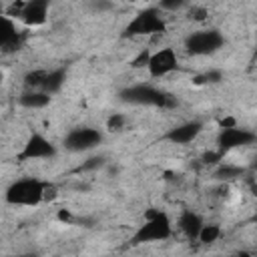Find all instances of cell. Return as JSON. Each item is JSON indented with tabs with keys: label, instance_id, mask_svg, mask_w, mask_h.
<instances>
[{
	"label": "cell",
	"instance_id": "1",
	"mask_svg": "<svg viewBox=\"0 0 257 257\" xmlns=\"http://www.w3.org/2000/svg\"><path fill=\"white\" fill-rule=\"evenodd\" d=\"M173 235V223L169 215L161 209H149L145 213L143 225L135 231L131 237V245H143V243H153V241H165Z\"/></svg>",
	"mask_w": 257,
	"mask_h": 257
},
{
	"label": "cell",
	"instance_id": "2",
	"mask_svg": "<svg viewBox=\"0 0 257 257\" xmlns=\"http://www.w3.org/2000/svg\"><path fill=\"white\" fill-rule=\"evenodd\" d=\"M118 98L128 104H145V106H157V108H175L177 98L157 86L151 84H133L118 92Z\"/></svg>",
	"mask_w": 257,
	"mask_h": 257
},
{
	"label": "cell",
	"instance_id": "3",
	"mask_svg": "<svg viewBox=\"0 0 257 257\" xmlns=\"http://www.w3.org/2000/svg\"><path fill=\"white\" fill-rule=\"evenodd\" d=\"M46 181H40L36 177H24L14 181L6 189V203L10 205H24V207H34L42 201H46V191H48Z\"/></svg>",
	"mask_w": 257,
	"mask_h": 257
},
{
	"label": "cell",
	"instance_id": "4",
	"mask_svg": "<svg viewBox=\"0 0 257 257\" xmlns=\"http://www.w3.org/2000/svg\"><path fill=\"white\" fill-rule=\"evenodd\" d=\"M167 30L165 20L161 18V12L157 8H145L137 12V16L122 28V38H135V36H151V34H163Z\"/></svg>",
	"mask_w": 257,
	"mask_h": 257
},
{
	"label": "cell",
	"instance_id": "5",
	"mask_svg": "<svg viewBox=\"0 0 257 257\" xmlns=\"http://www.w3.org/2000/svg\"><path fill=\"white\" fill-rule=\"evenodd\" d=\"M223 46H225V36L217 28L197 30L185 38V50H187V54H193V56L215 54Z\"/></svg>",
	"mask_w": 257,
	"mask_h": 257
},
{
	"label": "cell",
	"instance_id": "6",
	"mask_svg": "<svg viewBox=\"0 0 257 257\" xmlns=\"http://www.w3.org/2000/svg\"><path fill=\"white\" fill-rule=\"evenodd\" d=\"M100 141H102V133L98 128H92V126H76V128H72L64 137V149H68L72 153H80V151L94 149L96 145H100Z\"/></svg>",
	"mask_w": 257,
	"mask_h": 257
},
{
	"label": "cell",
	"instance_id": "7",
	"mask_svg": "<svg viewBox=\"0 0 257 257\" xmlns=\"http://www.w3.org/2000/svg\"><path fill=\"white\" fill-rule=\"evenodd\" d=\"M54 155H56V147L44 135L32 133L26 139L22 151L16 155V159L18 161H34V159H52Z\"/></svg>",
	"mask_w": 257,
	"mask_h": 257
},
{
	"label": "cell",
	"instance_id": "8",
	"mask_svg": "<svg viewBox=\"0 0 257 257\" xmlns=\"http://www.w3.org/2000/svg\"><path fill=\"white\" fill-rule=\"evenodd\" d=\"M255 139H257V135L251 133L249 128H241L237 124L235 126H225V128H221V133L217 137V149L225 155V153H229L237 147H247V145L255 143Z\"/></svg>",
	"mask_w": 257,
	"mask_h": 257
},
{
	"label": "cell",
	"instance_id": "9",
	"mask_svg": "<svg viewBox=\"0 0 257 257\" xmlns=\"http://www.w3.org/2000/svg\"><path fill=\"white\" fill-rule=\"evenodd\" d=\"M26 42V32L24 30H18L16 28V22L4 14L2 16V28H0V48L4 54H10V52H16L24 46Z\"/></svg>",
	"mask_w": 257,
	"mask_h": 257
},
{
	"label": "cell",
	"instance_id": "10",
	"mask_svg": "<svg viewBox=\"0 0 257 257\" xmlns=\"http://www.w3.org/2000/svg\"><path fill=\"white\" fill-rule=\"evenodd\" d=\"M177 66H179L177 52L173 48H161V50H157V52L151 54L149 64H147V70H149L151 76L161 78V76H167L173 70H177Z\"/></svg>",
	"mask_w": 257,
	"mask_h": 257
},
{
	"label": "cell",
	"instance_id": "11",
	"mask_svg": "<svg viewBox=\"0 0 257 257\" xmlns=\"http://www.w3.org/2000/svg\"><path fill=\"white\" fill-rule=\"evenodd\" d=\"M201 131H203L201 120H187V122H181V124L169 128L163 135V141H169L173 145H189L201 135Z\"/></svg>",
	"mask_w": 257,
	"mask_h": 257
},
{
	"label": "cell",
	"instance_id": "12",
	"mask_svg": "<svg viewBox=\"0 0 257 257\" xmlns=\"http://www.w3.org/2000/svg\"><path fill=\"white\" fill-rule=\"evenodd\" d=\"M48 8H50V0H26L18 18L26 26H42L48 18Z\"/></svg>",
	"mask_w": 257,
	"mask_h": 257
},
{
	"label": "cell",
	"instance_id": "13",
	"mask_svg": "<svg viewBox=\"0 0 257 257\" xmlns=\"http://www.w3.org/2000/svg\"><path fill=\"white\" fill-rule=\"evenodd\" d=\"M179 229L189 237V239H199V233H201V229H203V219H201V215L199 213H195V211H183L181 213V217H179Z\"/></svg>",
	"mask_w": 257,
	"mask_h": 257
},
{
	"label": "cell",
	"instance_id": "14",
	"mask_svg": "<svg viewBox=\"0 0 257 257\" xmlns=\"http://www.w3.org/2000/svg\"><path fill=\"white\" fill-rule=\"evenodd\" d=\"M18 102H20L24 108H44V106L50 102V94L44 92V90H40V88H26V90L20 94Z\"/></svg>",
	"mask_w": 257,
	"mask_h": 257
},
{
	"label": "cell",
	"instance_id": "15",
	"mask_svg": "<svg viewBox=\"0 0 257 257\" xmlns=\"http://www.w3.org/2000/svg\"><path fill=\"white\" fill-rule=\"evenodd\" d=\"M64 80H66V68H54V70H48V74H46L44 84H42L40 90H44V92H48V94H54V92H58V90L62 88Z\"/></svg>",
	"mask_w": 257,
	"mask_h": 257
},
{
	"label": "cell",
	"instance_id": "16",
	"mask_svg": "<svg viewBox=\"0 0 257 257\" xmlns=\"http://www.w3.org/2000/svg\"><path fill=\"white\" fill-rule=\"evenodd\" d=\"M219 237H221V227L219 225H213V223L211 225H203V229L199 233V241L205 243V245L215 243Z\"/></svg>",
	"mask_w": 257,
	"mask_h": 257
},
{
	"label": "cell",
	"instance_id": "17",
	"mask_svg": "<svg viewBox=\"0 0 257 257\" xmlns=\"http://www.w3.org/2000/svg\"><path fill=\"white\" fill-rule=\"evenodd\" d=\"M46 74H48V70H42V68H40V70H30V72L24 76L26 88H42Z\"/></svg>",
	"mask_w": 257,
	"mask_h": 257
},
{
	"label": "cell",
	"instance_id": "18",
	"mask_svg": "<svg viewBox=\"0 0 257 257\" xmlns=\"http://www.w3.org/2000/svg\"><path fill=\"white\" fill-rule=\"evenodd\" d=\"M243 173H245V169H241V167L223 165V167H219V169H217L215 177H217V179H221V181H229V179H237V177H241Z\"/></svg>",
	"mask_w": 257,
	"mask_h": 257
},
{
	"label": "cell",
	"instance_id": "19",
	"mask_svg": "<svg viewBox=\"0 0 257 257\" xmlns=\"http://www.w3.org/2000/svg\"><path fill=\"white\" fill-rule=\"evenodd\" d=\"M221 78H223V74H221L219 70H209V72H205V74L195 76V84H215V82H219Z\"/></svg>",
	"mask_w": 257,
	"mask_h": 257
},
{
	"label": "cell",
	"instance_id": "20",
	"mask_svg": "<svg viewBox=\"0 0 257 257\" xmlns=\"http://www.w3.org/2000/svg\"><path fill=\"white\" fill-rule=\"evenodd\" d=\"M124 124H126V116L124 114H112V116H108V120H106V128L108 131H122L124 128Z\"/></svg>",
	"mask_w": 257,
	"mask_h": 257
},
{
	"label": "cell",
	"instance_id": "21",
	"mask_svg": "<svg viewBox=\"0 0 257 257\" xmlns=\"http://www.w3.org/2000/svg\"><path fill=\"white\" fill-rule=\"evenodd\" d=\"M185 4H187V0H159V6H161V10H169V12L181 10Z\"/></svg>",
	"mask_w": 257,
	"mask_h": 257
},
{
	"label": "cell",
	"instance_id": "22",
	"mask_svg": "<svg viewBox=\"0 0 257 257\" xmlns=\"http://www.w3.org/2000/svg\"><path fill=\"white\" fill-rule=\"evenodd\" d=\"M102 163H104L102 157H90V159H86V163H82L78 167V171H94V169L102 167Z\"/></svg>",
	"mask_w": 257,
	"mask_h": 257
},
{
	"label": "cell",
	"instance_id": "23",
	"mask_svg": "<svg viewBox=\"0 0 257 257\" xmlns=\"http://www.w3.org/2000/svg\"><path fill=\"white\" fill-rule=\"evenodd\" d=\"M223 159V153L217 149V151H207L205 155H203V163L205 165H217L219 161Z\"/></svg>",
	"mask_w": 257,
	"mask_h": 257
},
{
	"label": "cell",
	"instance_id": "24",
	"mask_svg": "<svg viewBox=\"0 0 257 257\" xmlns=\"http://www.w3.org/2000/svg\"><path fill=\"white\" fill-rule=\"evenodd\" d=\"M189 16H191V20H205L207 16H209V12H207V8H203V6H193L191 10H189Z\"/></svg>",
	"mask_w": 257,
	"mask_h": 257
},
{
	"label": "cell",
	"instance_id": "25",
	"mask_svg": "<svg viewBox=\"0 0 257 257\" xmlns=\"http://www.w3.org/2000/svg\"><path fill=\"white\" fill-rule=\"evenodd\" d=\"M149 58H151V52L149 50H143V52H139V56L133 60V68H141V66H147L149 64Z\"/></svg>",
	"mask_w": 257,
	"mask_h": 257
},
{
	"label": "cell",
	"instance_id": "26",
	"mask_svg": "<svg viewBox=\"0 0 257 257\" xmlns=\"http://www.w3.org/2000/svg\"><path fill=\"white\" fill-rule=\"evenodd\" d=\"M92 6H94L96 10H108V8L112 6V4H110V2H106V0H96V2L92 4Z\"/></svg>",
	"mask_w": 257,
	"mask_h": 257
},
{
	"label": "cell",
	"instance_id": "27",
	"mask_svg": "<svg viewBox=\"0 0 257 257\" xmlns=\"http://www.w3.org/2000/svg\"><path fill=\"white\" fill-rule=\"evenodd\" d=\"M219 124H221V128H225V126H235V118H231V116H229V118H223Z\"/></svg>",
	"mask_w": 257,
	"mask_h": 257
},
{
	"label": "cell",
	"instance_id": "28",
	"mask_svg": "<svg viewBox=\"0 0 257 257\" xmlns=\"http://www.w3.org/2000/svg\"><path fill=\"white\" fill-rule=\"evenodd\" d=\"M253 169H257V163H253Z\"/></svg>",
	"mask_w": 257,
	"mask_h": 257
}]
</instances>
